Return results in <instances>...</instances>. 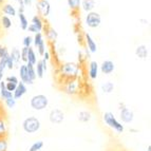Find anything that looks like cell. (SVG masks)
<instances>
[{
  "mask_svg": "<svg viewBox=\"0 0 151 151\" xmlns=\"http://www.w3.org/2000/svg\"><path fill=\"white\" fill-rule=\"evenodd\" d=\"M103 119L107 126L110 127L113 130H115L117 133H123L124 130H125L124 125H122V123H119L117 121V119H116L115 115L112 112H109V111L108 112H105L103 115Z\"/></svg>",
  "mask_w": 151,
  "mask_h": 151,
  "instance_id": "cell-1",
  "label": "cell"
},
{
  "mask_svg": "<svg viewBox=\"0 0 151 151\" xmlns=\"http://www.w3.org/2000/svg\"><path fill=\"white\" fill-rule=\"evenodd\" d=\"M41 127L40 121L35 116H29L22 122V129L25 133L32 134L39 131Z\"/></svg>",
  "mask_w": 151,
  "mask_h": 151,
  "instance_id": "cell-2",
  "label": "cell"
},
{
  "mask_svg": "<svg viewBox=\"0 0 151 151\" xmlns=\"http://www.w3.org/2000/svg\"><path fill=\"white\" fill-rule=\"evenodd\" d=\"M49 105V99L48 97L43 94H36V95L32 96L30 101V106L36 111H41L45 110Z\"/></svg>",
  "mask_w": 151,
  "mask_h": 151,
  "instance_id": "cell-3",
  "label": "cell"
},
{
  "mask_svg": "<svg viewBox=\"0 0 151 151\" xmlns=\"http://www.w3.org/2000/svg\"><path fill=\"white\" fill-rule=\"evenodd\" d=\"M85 22H86L87 27H89V28H91V29L98 28L101 23V15H99V13L94 12V11L87 13Z\"/></svg>",
  "mask_w": 151,
  "mask_h": 151,
  "instance_id": "cell-4",
  "label": "cell"
},
{
  "mask_svg": "<svg viewBox=\"0 0 151 151\" xmlns=\"http://www.w3.org/2000/svg\"><path fill=\"white\" fill-rule=\"evenodd\" d=\"M119 119L125 124L132 123L134 119L133 111L125 106V104H121V107H119Z\"/></svg>",
  "mask_w": 151,
  "mask_h": 151,
  "instance_id": "cell-5",
  "label": "cell"
},
{
  "mask_svg": "<svg viewBox=\"0 0 151 151\" xmlns=\"http://www.w3.org/2000/svg\"><path fill=\"white\" fill-rule=\"evenodd\" d=\"M79 71V67L74 63H63L61 67V73L67 77H74L78 74Z\"/></svg>",
  "mask_w": 151,
  "mask_h": 151,
  "instance_id": "cell-6",
  "label": "cell"
},
{
  "mask_svg": "<svg viewBox=\"0 0 151 151\" xmlns=\"http://www.w3.org/2000/svg\"><path fill=\"white\" fill-rule=\"evenodd\" d=\"M36 10L40 17H48L51 11V4L49 0H39L36 4Z\"/></svg>",
  "mask_w": 151,
  "mask_h": 151,
  "instance_id": "cell-7",
  "label": "cell"
},
{
  "mask_svg": "<svg viewBox=\"0 0 151 151\" xmlns=\"http://www.w3.org/2000/svg\"><path fill=\"white\" fill-rule=\"evenodd\" d=\"M49 119L52 124H55V125H59L63 122L65 119V113H63V111L60 109H53V110H51L50 112V115H49Z\"/></svg>",
  "mask_w": 151,
  "mask_h": 151,
  "instance_id": "cell-8",
  "label": "cell"
},
{
  "mask_svg": "<svg viewBox=\"0 0 151 151\" xmlns=\"http://www.w3.org/2000/svg\"><path fill=\"white\" fill-rule=\"evenodd\" d=\"M19 76H20V81L24 83V85H33L34 83V81L29 76L28 69H27L25 63H22L20 65V68H19Z\"/></svg>",
  "mask_w": 151,
  "mask_h": 151,
  "instance_id": "cell-9",
  "label": "cell"
},
{
  "mask_svg": "<svg viewBox=\"0 0 151 151\" xmlns=\"http://www.w3.org/2000/svg\"><path fill=\"white\" fill-rule=\"evenodd\" d=\"M115 70V65L112 60H104L101 65V71L103 74H106V75H109V74L113 73V71Z\"/></svg>",
  "mask_w": 151,
  "mask_h": 151,
  "instance_id": "cell-10",
  "label": "cell"
},
{
  "mask_svg": "<svg viewBox=\"0 0 151 151\" xmlns=\"http://www.w3.org/2000/svg\"><path fill=\"white\" fill-rule=\"evenodd\" d=\"M27 92H28L27 85H24L23 83L19 81V83H18V85H17V87H16L15 91L13 92V97L15 98L16 101H17V99H20V98L22 97V96L24 95Z\"/></svg>",
  "mask_w": 151,
  "mask_h": 151,
  "instance_id": "cell-11",
  "label": "cell"
},
{
  "mask_svg": "<svg viewBox=\"0 0 151 151\" xmlns=\"http://www.w3.org/2000/svg\"><path fill=\"white\" fill-rule=\"evenodd\" d=\"M47 61L45 59H41V60H38L35 65V71H36V77L38 78H42L45 75V72L47 71Z\"/></svg>",
  "mask_w": 151,
  "mask_h": 151,
  "instance_id": "cell-12",
  "label": "cell"
},
{
  "mask_svg": "<svg viewBox=\"0 0 151 151\" xmlns=\"http://www.w3.org/2000/svg\"><path fill=\"white\" fill-rule=\"evenodd\" d=\"M98 71H99V65H98L97 61L95 60H92L90 61L89 63V71H88V74H89V77L91 79H96L98 76Z\"/></svg>",
  "mask_w": 151,
  "mask_h": 151,
  "instance_id": "cell-13",
  "label": "cell"
},
{
  "mask_svg": "<svg viewBox=\"0 0 151 151\" xmlns=\"http://www.w3.org/2000/svg\"><path fill=\"white\" fill-rule=\"evenodd\" d=\"M85 38H86V45H87V49H88L89 52H90V53H96V51H97V45H96L93 37H92L89 33H86V34H85Z\"/></svg>",
  "mask_w": 151,
  "mask_h": 151,
  "instance_id": "cell-14",
  "label": "cell"
},
{
  "mask_svg": "<svg viewBox=\"0 0 151 151\" xmlns=\"http://www.w3.org/2000/svg\"><path fill=\"white\" fill-rule=\"evenodd\" d=\"M135 55L139 58V59H147L149 55V51L147 45H139L136 47L135 49Z\"/></svg>",
  "mask_w": 151,
  "mask_h": 151,
  "instance_id": "cell-15",
  "label": "cell"
},
{
  "mask_svg": "<svg viewBox=\"0 0 151 151\" xmlns=\"http://www.w3.org/2000/svg\"><path fill=\"white\" fill-rule=\"evenodd\" d=\"M1 10H2L3 14H5V16H8V17H15L17 15V11H16L15 6L10 4V3L3 4Z\"/></svg>",
  "mask_w": 151,
  "mask_h": 151,
  "instance_id": "cell-16",
  "label": "cell"
},
{
  "mask_svg": "<svg viewBox=\"0 0 151 151\" xmlns=\"http://www.w3.org/2000/svg\"><path fill=\"white\" fill-rule=\"evenodd\" d=\"M31 24L34 25V27L37 29L38 32H41V31L45 29V23H43L42 18H41L39 15L33 16L32 20H31Z\"/></svg>",
  "mask_w": 151,
  "mask_h": 151,
  "instance_id": "cell-17",
  "label": "cell"
},
{
  "mask_svg": "<svg viewBox=\"0 0 151 151\" xmlns=\"http://www.w3.org/2000/svg\"><path fill=\"white\" fill-rule=\"evenodd\" d=\"M95 1L94 0H81V6L83 8V10L85 12L89 13V12H92L95 8Z\"/></svg>",
  "mask_w": 151,
  "mask_h": 151,
  "instance_id": "cell-18",
  "label": "cell"
},
{
  "mask_svg": "<svg viewBox=\"0 0 151 151\" xmlns=\"http://www.w3.org/2000/svg\"><path fill=\"white\" fill-rule=\"evenodd\" d=\"M0 97L1 99L5 101L6 98H10V97H13V93L8 91L5 89V81H0Z\"/></svg>",
  "mask_w": 151,
  "mask_h": 151,
  "instance_id": "cell-19",
  "label": "cell"
},
{
  "mask_svg": "<svg viewBox=\"0 0 151 151\" xmlns=\"http://www.w3.org/2000/svg\"><path fill=\"white\" fill-rule=\"evenodd\" d=\"M92 119V114L89 111H81L78 113V121L81 123H88Z\"/></svg>",
  "mask_w": 151,
  "mask_h": 151,
  "instance_id": "cell-20",
  "label": "cell"
},
{
  "mask_svg": "<svg viewBox=\"0 0 151 151\" xmlns=\"http://www.w3.org/2000/svg\"><path fill=\"white\" fill-rule=\"evenodd\" d=\"M27 63H31V65H35L36 63H37V57H36V53L35 51H34V49L31 47V48H29L28 50V58H27Z\"/></svg>",
  "mask_w": 151,
  "mask_h": 151,
  "instance_id": "cell-21",
  "label": "cell"
},
{
  "mask_svg": "<svg viewBox=\"0 0 151 151\" xmlns=\"http://www.w3.org/2000/svg\"><path fill=\"white\" fill-rule=\"evenodd\" d=\"M18 17H19V24H20L21 30L25 31L29 27V20L24 13H18Z\"/></svg>",
  "mask_w": 151,
  "mask_h": 151,
  "instance_id": "cell-22",
  "label": "cell"
},
{
  "mask_svg": "<svg viewBox=\"0 0 151 151\" xmlns=\"http://www.w3.org/2000/svg\"><path fill=\"white\" fill-rule=\"evenodd\" d=\"M9 55H10L11 59L13 60L14 65H15V63H18L19 61H20V51L18 50L17 48L13 49V50L11 51V53H9Z\"/></svg>",
  "mask_w": 151,
  "mask_h": 151,
  "instance_id": "cell-23",
  "label": "cell"
},
{
  "mask_svg": "<svg viewBox=\"0 0 151 151\" xmlns=\"http://www.w3.org/2000/svg\"><path fill=\"white\" fill-rule=\"evenodd\" d=\"M45 35H47V38H48L50 41H55L56 39H57L58 37V34L57 32H56L55 30H54L53 28H51V27H49V28H47V30H45Z\"/></svg>",
  "mask_w": 151,
  "mask_h": 151,
  "instance_id": "cell-24",
  "label": "cell"
},
{
  "mask_svg": "<svg viewBox=\"0 0 151 151\" xmlns=\"http://www.w3.org/2000/svg\"><path fill=\"white\" fill-rule=\"evenodd\" d=\"M65 92L68 94L77 93V83H76V81H70V83H68V85H67V87L65 89Z\"/></svg>",
  "mask_w": 151,
  "mask_h": 151,
  "instance_id": "cell-25",
  "label": "cell"
},
{
  "mask_svg": "<svg viewBox=\"0 0 151 151\" xmlns=\"http://www.w3.org/2000/svg\"><path fill=\"white\" fill-rule=\"evenodd\" d=\"M0 23H1V27L5 30H9V29L12 28V20H11V18L8 17V16H1L0 18Z\"/></svg>",
  "mask_w": 151,
  "mask_h": 151,
  "instance_id": "cell-26",
  "label": "cell"
},
{
  "mask_svg": "<svg viewBox=\"0 0 151 151\" xmlns=\"http://www.w3.org/2000/svg\"><path fill=\"white\" fill-rule=\"evenodd\" d=\"M101 91L104 93L110 94L114 91V83L112 81H107V83L101 85Z\"/></svg>",
  "mask_w": 151,
  "mask_h": 151,
  "instance_id": "cell-27",
  "label": "cell"
},
{
  "mask_svg": "<svg viewBox=\"0 0 151 151\" xmlns=\"http://www.w3.org/2000/svg\"><path fill=\"white\" fill-rule=\"evenodd\" d=\"M25 65H27V69H28V73H29V76H30V78L32 79L33 81H35L36 78V71H35V65H31V63H25Z\"/></svg>",
  "mask_w": 151,
  "mask_h": 151,
  "instance_id": "cell-28",
  "label": "cell"
},
{
  "mask_svg": "<svg viewBox=\"0 0 151 151\" xmlns=\"http://www.w3.org/2000/svg\"><path fill=\"white\" fill-rule=\"evenodd\" d=\"M67 2H68V6L71 9V10L76 11L81 8V0H67Z\"/></svg>",
  "mask_w": 151,
  "mask_h": 151,
  "instance_id": "cell-29",
  "label": "cell"
},
{
  "mask_svg": "<svg viewBox=\"0 0 151 151\" xmlns=\"http://www.w3.org/2000/svg\"><path fill=\"white\" fill-rule=\"evenodd\" d=\"M43 142L42 141H36L31 145V147L29 148V151H40L43 147Z\"/></svg>",
  "mask_w": 151,
  "mask_h": 151,
  "instance_id": "cell-30",
  "label": "cell"
},
{
  "mask_svg": "<svg viewBox=\"0 0 151 151\" xmlns=\"http://www.w3.org/2000/svg\"><path fill=\"white\" fill-rule=\"evenodd\" d=\"M43 35L41 32H38L35 34V36H34V38H33V43H34V45H35L36 48H37L38 45H40V43L43 42Z\"/></svg>",
  "mask_w": 151,
  "mask_h": 151,
  "instance_id": "cell-31",
  "label": "cell"
},
{
  "mask_svg": "<svg viewBox=\"0 0 151 151\" xmlns=\"http://www.w3.org/2000/svg\"><path fill=\"white\" fill-rule=\"evenodd\" d=\"M6 131H8L6 123L2 117H0V137H4L5 134H6Z\"/></svg>",
  "mask_w": 151,
  "mask_h": 151,
  "instance_id": "cell-32",
  "label": "cell"
},
{
  "mask_svg": "<svg viewBox=\"0 0 151 151\" xmlns=\"http://www.w3.org/2000/svg\"><path fill=\"white\" fill-rule=\"evenodd\" d=\"M4 104H5V106L8 107L9 109H13L16 106V99L14 97L6 98V99L4 101Z\"/></svg>",
  "mask_w": 151,
  "mask_h": 151,
  "instance_id": "cell-33",
  "label": "cell"
},
{
  "mask_svg": "<svg viewBox=\"0 0 151 151\" xmlns=\"http://www.w3.org/2000/svg\"><path fill=\"white\" fill-rule=\"evenodd\" d=\"M33 43V37L31 36H25L22 40V45L24 48H31V45Z\"/></svg>",
  "mask_w": 151,
  "mask_h": 151,
  "instance_id": "cell-34",
  "label": "cell"
},
{
  "mask_svg": "<svg viewBox=\"0 0 151 151\" xmlns=\"http://www.w3.org/2000/svg\"><path fill=\"white\" fill-rule=\"evenodd\" d=\"M0 151H8V141L5 137H0Z\"/></svg>",
  "mask_w": 151,
  "mask_h": 151,
  "instance_id": "cell-35",
  "label": "cell"
},
{
  "mask_svg": "<svg viewBox=\"0 0 151 151\" xmlns=\"http://www.w3.org/2000/svg\"><path fill=\"white\" fill-rule=\"evenodd\" d=\"M28 50H29V48H24V47H23L20 51V59L23 61V63H27V58H28Z\"/></svg>",
  "mask_w": 151,
  "mask_h": 151,
  "instance_id": "cell-36",
  "label": "cell"
},
{
  "mask_svg": "<svg viewBox=\"0 0 151 151\" xmlns=\"http://www.w3.org/2000/svg\"><path fill=\"white\" fill-rule=\"evenodd\" d=\"M5 81H6V83H16V85H17V83H19V79H18L17 76L10 75V76H8V77L5 78Z\"/></svg>",
  "mask_w": 151,
  "mask_h": 151,
  "instance_id": "cell-37",
  "label": "cell"
},
{
  "mask_svg": "<svg viewBox=\"0 0 151 151\" xmlns=\"http://www.w3.org/2000/svg\"><path fill=\"white\" fill-rule=\"evenodd\" d=\"M18 85V83H17ZM17 85L16 83H6L5 81V89L8 91H10V92H14L15 91V89H16V87H17Z\"/></svg>",
  "mask_w": 151,
  "mask_h": 151,
  "instance_id": "cell-38",
  "label": "cell"
},
{
  "mask_svg": "<svg viewBox=\"0 0 151 151\" xmlns=\"http://www.w3.org/2000/svg\"><path fill=\"white\" fill-rule=\"evenodd\" d=\"M16 2H18L19 4V13H24V3H23V0H15Z\"/></svg>",
  "mask_w": 151,
  "mask_h": 151,
  "instance_id": "cell-39",
  "label": "cell"
},
{
  "mask_svg": "<svg viewBox=\"0 0 151 151\" xmlns=\"http://www.w3.org/2000/svg\"><path fill=\"white\" fill-rule=\"evenodd\" d=\"M13 68H14V63H13V60L11 59L10 55H9L8 63H6V69H9V70H12Z\"/></svg>",
  "mask_w": 151,
  "mask_h": 151,
  "instance_id": "cell-40",
  "label": "cell"
},
{
  "mask_svg": "<svg viewBox=\"0 0 151 151\" xmlns=\"http://www.w3.org/2000/svg\"><path fill=\"white\" fill-rule=\"evenodd\" d=\"M27 30L29 31V32H31V33H34V34H36V33H38V31H37V29L35 28V27H34V25L33 24H29V27H28V29H27Z\"/></svg>",
  "mask_w": 151,
  "mask_h": 151,
  "instance_id": "cell-41",
  "label": "cell"
},
{
  "mask_svg": "<svg viewBox=\"0 0 151 151\" xmlns=\"http://www.w3.org/2000/svg\"><path fill=\"white\" fill-rule=\"evenodd\" d=\"M43 59H45V61H48L49 59H50V53H49L48 51H45V53H43Z\"/></svg>",
  "mask_w": 151,
  "mask_h": 151,
  "instance_id": "cell-42",
  "label": "cell"
},
{
  "mask_svg": "<svg viewBox=\"0 0 151 151\" xmlns=\"http://www.w3.org/2000/svg\"><path fill=\"white\" fill-rule=\"evenodd\" d=\"M33 0H23V3H24V6H28V5L32 4Z\"/></svg>",
  "mask_w": 151,
  "mask_h": 151,
  "instance_id": "cell-43",
  "label": "cell"
},
{
  "mask_svg": "<svg viewBox=\"0 0 151 151\" xmlns=\"http://www.w3.org/2000/svg\"><path fill=\"white\" fill-rule=\"evenodd\" d=\"M139 21H141L143 24H148V20H147V19H139Z\"/></svg>",
  "mask_w": 151,
  "mask_h": 151,
  "instance_id": "cell-44",
  "label": "cell"
},
{
  "mask_svg": "<svg viewBox=\"0 0 151 151\" xmlns=\"http://www.w3.org/2000/svg\"><path fill=\"white\" fill-rule=\"evenodd\" d=\"M2 78H3V72L1 70H0V81H2Z\"/></svg>",
  "mask_w": 151,
  "mask_h": 151,
  "instance_id": "cell-45",
  "label": "cell"
},
{
  "mask_svg": "<svg viewBox=\"0 0 151 151\" xmlns=\"http://www.w3.org/2000/svg\"><path fill=\"white\" fill-rule=\"evenodd\" d=\"M130 132H137L136 129H130Z\"/></svg>",
  "mask_w": 151,
  "mask_h": 151,
  "instance_id": "cell-46",
  "label": "cell"
},
{
  "mask_svg": "<svg viewBox=\"0 0 151 151\" xmlns=\"http://www.w3.org/2000/svg\"><path fill=\"white\" fill-rule=\"evenodd\" d=\"M147 151H151V146H150V145L148 146V150H147Z\"/></svg>",
  "mask_w": 151,
  "mask_h": 151,
  "instance_id": "cell-47",
  "label": "cell"
},
{
  "mask_svg": "<svg viewBox=\"0 0 151 151\" xmlns=\"http://www.w3.org/2000/svg\"><path fill=\"white\" fill-rule=\"evenodd\" d=\"M3 1H4V0H0V4H2V3H3Z\"/></svg>",
  "mask_w": 151,
  "mask_h": 151,
  "instance_id": "cell-48",
  "label": "cell"
}]
</instances>
